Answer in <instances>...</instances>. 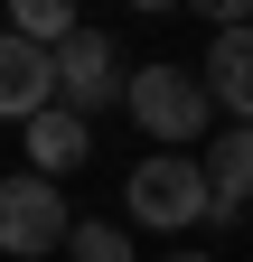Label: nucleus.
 Instances as JSON below:
<instances>
[{"mask_svg": "<svg viewBox=\"0 0 253 262\" xmlns=\"http://www.w3.org/2000/svg\"><path fill=\"white\" fill-rule=\"evenodd\" d=\"M122 103H132V122H141L160 150H187V141L206 131V113H216L206 84L178 75V66H132V75H122Z\"/></svg>", "mask_w": 253, "mask_h": 262, "instance_id": "nucleus-1", "label": "nucleus"}, {"mask_svg": "<svg viewBox=\"0 0 253 262\" xmlns=\"http://www.w3.org/2000/svg\"><path fill=\"white\" fill-rule=\"evenodd\" d=\"M197 169H206V225H235V215H244V196H253V131L235 122L225 141L197 159Z\"/></svg>", "mask_w": 253, "mask_h": 262, "instance_id": "nucleus-8", "label": "nucleus"}, {"mask_svg": "<svg viewBox=\"0 0 253 262\" xmlns=\"http://www.w3.org/2000/svg\"><path fill=\"white\" fill-rule=\"evenodd\" d=\"M75 28H85V19L66 10V0H19V10H10V38H28V47H47V56L66 47Z\"/></svg>", "mask_w": 253, "mask_h": 262, "instance_id": "nucleus-9", "label": "nucleus"}, {"mask_svg": "<svg viewBox=\"0 0 253 262\" xmlns=\"http://www.w3.org/2000/svg\"><path fill=\"white\" fill-rule=\"evenodd\" d=\"M56 103V56L0 28V122H38Z\"/></svg>", "mask_w": 253, "mask_h": 262, "instance_id": "nucleus-5", "label": "nucleus"}, {"mask_svg": "<svg viewBox=\"0 0 253 262\" xmlns=\"http://www.w3.org/2000/svg\"><path fill=\"white\" fill-rule=\"evenodd\" d=\"M160 262H216V253H160Z\"/></svg>", "mask_w": 253, "mask_h": 262, "instance_id": "nucleus-11", "label": "nucleus"}, {"mask_svg": "<svg viewBox=\"0 0 253 262\" xmlns=\"http://www.w3.org/2000/svg\"><path fill=\"white\" fill-rule=\"evenodd\" d=\"M113 94H122V66H113V38H103V28H75V38L56 47V103L94 122V113L113 103Z\"/></svg>", "mask_w": 253, "mask_h": 262, "instance_id": "nucleus-4", "label": "nucleus"}, {"mask_svg": "<svg viewBox=\"0 0 253 262\" xmlns=\"http://www.w3.org/2000/svg\"><path fill=\"white\" fill-rule=\"evenodd\" d=\"M75 234V215H66V196H56L47 178H0V253L28 262V253H56Z\"/></svg>", "mask_w": 253, "mask_h": 262, "instance_id": "nucleus-3", "label": "nucleus"}, {"mask_svg": "<svg viewBox=\"0 0 253 262\" xmlns=\"http://www.w3.org/2000/svg\"><path fill=\"white\" fill-rule=\"evenodd\" d=\"M66 262H132V225H75Z\"/></svg>", "mask_w": 253, "mask_h": 262, "instance_id": "nucleus-10", "label": "nucleus"}, {"mask_svg": "<svg viewBox=\"0 0 253 262\" xmlns=\"http://www.w3.org/2000/svg\"><path fill=\"white\" fill-rule=\"evenodd\" d=\"M19 141H28V178H66V169H85L94 159V122L85 113H66V103H47L38 122H19Z\"/></svg>", "mask_w": 253, "mask_h": 262, "instance_id": "nucleus-6", "label": "nucleus"}, {"mask_svg": "<svg viewBox=\"0 0 253 262\" xmlns=\"http://www.w3.org/2000/svg\"><path fill=\"white\" fill-rule=\"evenodd\" d=\"M122 206H132V225H160V234H178V225H206V169L187 150H150L132 178H122Z\"/></svg>", "mask_w": 253, "mask_h": 262, "instance_id": "nucleus-2", "label": "nucleus"}, {"mask_svg": "<svg viewBox=\"0 0 253 262\" xmlns=\"http://www.w3.org/2000/svg\"><path fill=\"white\" fill-rule=\"evenodd\" d=\"M197 84H206V103H225L244 131H253V28H216V47L197 66Z\"/></svg>", "mask_w": 253, "mask_h": 262, "instance_id": "nucleus-7", "label": "nucleus"}]
</instances>
